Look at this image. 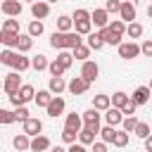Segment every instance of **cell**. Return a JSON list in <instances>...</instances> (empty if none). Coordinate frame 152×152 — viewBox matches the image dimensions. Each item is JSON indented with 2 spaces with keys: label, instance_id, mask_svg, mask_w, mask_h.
I'll return each instance as SVG.
<instances>
[{
  "label": "cell",
  "instance_id": "1",
  "mask_svg": "<svg viewBox=\"0 0 152 152\" xmlns=\"http://www.w3.org/2000/svg\"><path fill=\"white\" fill-rule=\"evenodd\" d=\"M81 43H83V36L78 31H55L50 36V45L55 50H74Z\"/></svg>",
  "mask_w": 152,
  "mask_h": 152
},
{
  "label": "cell",
  "instance_id": "2",
  "mask_svg": "<svg viewBox=\"0 0 152 152\" xmlns=\"http://www.w3.org/2000/svg\"><path fill=\"white\" fill-rule=\"evenodd\" d=\"M71 17H74V31H78L81 36L93 33V19H90V12H88V10L78 7V10H74Z\"/></svg>",
  "mask_w": 152,
  "mask_h": 152
},
{
  "label": "cell",
  "instance_id": "3",
  "mask_svg": "<svg viewBox=\"0 0 152 152\" xmlns=\"http://www.w3.org/2000/svg\"><path fill=\"white\" fill-rule=\"evenodd\" d=\"M7 97H10V102H12L14 107H19V104H26V102L36 100V88H33V86H28V83H24L14 95H7Z\"/></svg>",
  "mask_w": 152,
  "mask_h": 152
},
{
  "label": "cell",
  "instance_id": "4",
  "mask_svg": "<svg viewBox=\"0 0 152 152\" xmlns=\"http://www.w3.org/2000/svg\"><path fill=\"white\" fill-rule=\"evenodd\" d=\"M21 86H24V83H21L19 71H10V74L5 76V81H2V90H5V95H14Z\"/></svg>",
  "mask_w": 152,
  "mask_h": 152
},
{
  "label": "cell",
  "instance_id": "5",
  "mask_svg": "<svg viewBox=\"0 0 152 152\" xmlns=\"http://www.w3.org/2000/svg\"><path fill=\"white\" fill-rule=\"evenodd\" d=\"M138 55H142V50H140V45L135 40H128V43L119 45V57L121 59H135Z\"/></svg>",
  "mask_w": 152,
  "mask_h": 152
},
{
  "label": "cell",
  "instance_id": "6",
  "mask_svg": "<svg viewBox=\"0 0 152 152\" xmlns=\"http://www.w3.org/2000/svg\"><path fill=\"white\" fill-rule=\"evenodd\" d=\"M81 116H83V124H86L88 128H93V131H97V133H100V119L104 116V114H100V109L90 107V109H86Z\"/></svg>",
  "mask_w": 152,
  "mask_h": 152
},
{
  "label": "cell",
  "instance_id": "7",
  "mask_svg": "<svg viewBox=\"0 0 152 152\" xmlns=\"http://www.w3.org/2000/svg\"><path fill=\"white\" fill-rule=\"evenodd\" d=\"M88 88H90V81H86V78L78 74V76H74V78L69 81V88H66V90H69L71 95H86Z\"/></svg>",
  "mask_w": 152,
  "mask_h": 152
},
{
  "label": "cell",
  "instance_id": "8",
  "mask_svg": "<svg viewBox=\"0 0 152 152\" xmlns=\"http://www.w3.org/2000/svg\"><path fill=\"white\" fill-rule=\"evenodd\" d=\"M81 76L86 78V81H95L97 76H100V66H97V62H93V59H86L83 62V66H81Z\"/></svg>",
  "mask_w": 152,
  "mask_h": 152
},
{
  "label": "cell",
  "instance_id": "9",
  "mask_svg": "<svg viewBox=\"0 0 152 152\" xmlns=\"http://www.w3.org/2000/svg\"><path fill=\"white\" fill-rule=\"evenodd\" d=\"M124 119H126L124 109H119V107H114V104L104 112V121H107L109 126H121V124H124Z\"/></svg>",
  "mask_w": 152,
  "mask_h": 152
},
{
  "label": "cell",
  "instance_id": "10",
  "mask_svg": "<svg viewBox=\"0 0 152 152\" xmlns=\"http://www.w3.org/2000/svg\"><path fill=\"white\" fill-rule=\"evenodd\" d=\"M21 131H24L26 135L36 138V135H40V131H43V121H40V119H33V116H28V119L21 124Z\"/></svg>",
  "mask_w": 152,
  "mask_h": 152
},
{
  "label": "cell",
  "instance_id": "11",
  "mask_svg": "<svg viewBox=\"0 0 152 152\" xmlns=\"http://www.w3.org/2000/svg\"><path fill=\"white\" fill-rule=\"evenodd\" d=\"M0 7H2V14H5V17H19L21 10H24L21 0H2Z\"/></svg>",
  "mask_w": 152,
  "mask_h": 152
},
{
  "label": "cell",
  "instance_id": "12",
  "mask_svg": "<svg viewBox=\"0 0 152 152\" xmlns=\"http://www.w3.org/2000/svg\"><path fill=\"white\" fill-rule=\"evenodd\" d=\"M50 14V2L48 0H36L31 2V17L33 19H45Z\"/></svg>",
  "mask_w": 152,
  "mask_h": 152
},
{
  "label": "cell",
  "instance_id": "13",
  "mask_svg": "<svg viewBox=\"0 0 152 152\" xmlns=\"http://www.w3.org/2000/svg\"><path fill=\"white\" fill-rule=\"evenodd\" d=\"M64 107H66V102H64V97H59V95H55L52 97V102L45 107V112H48V116H52V119H57L59 114H64Z\"/></svg>",
  "mask_w": 152,
  "mask_h": 152
},
{
  "label": "cell",
  "instance_id": "14",
  "mask_svg": "<svg viewBox=\"0 0 152 152\" xmlns=\"http://www.w3.org/2000/svg\"><path fill=\"white\" fill-rule=\"evenodd\" d=\"M90 19H93V24H95L97 28H104V26H109V12H107L104 7H97V10H93V12H90Z\"/></svg>",
  "mask_w": 152,
  "mask_h": 152
},
{
  "label": "cell",
  "instance_id": "15",
  "mask_svg": "<svg viewBox=\"0 0 152 152\" xmlns=\"http://www.w3.org/2000/svg\"><path fill=\"white\" fill-rule=\"evenodd\" d=\"M66 88H69V83L64 81V76H50V81H48V90H50L52 95H62Z\"/></svg>",
  "mask_w": 152,
  "mask_h": 152
},
{
  "label": "cell",
  "instance_id": "16",
  "mask_svg": "<svg viewBox=\"0 0 152 152\" xmlns=\"http://www.w3.org/2000/svg\"><path fill=\"white\" fill-rule=\"evenodd\" d=\"M119 17L126 21V24H131V21H135V5L131 2V0H126V2H121V10H119Z\"/></svg>",
  "mask_w": 152,
  "mask_h": 152
},
{
  "label": "cell",
  "instance_id": "17",
  "mask_svg": "<svg viewBox=\"0 0 152 152\" xmlns=\"http://www.w3.org/2000/svg\"><path fill=\"white\" fill-rule=\"evenodd\" d=\"M86 124H83V116L81 114H76V112H71V114H66V119H64V128H71V131H81Z\"/></svg>",
  "mask_w": 152,
  "mask_h": 152
},
{
  "label": "cell",
  "instance_id": "18",
  "mask_svg": "<svg viewBox=\"0 0 152 152\" xmlns=\"http://www.w3.org/2000/svg\"><path fill=\"white\" fill-rule=\"evenodd\" d=\"M12 145H14V150H19V152H28V150H31V135H26V133L21 131L19 135L12 138Z\"/></svg>",
  "mask_w": 152,
  "mask_h": 152
},
{
  "label": "cell",
  "instance_id": "19",
  "mask_svg": "<svg viewBox=\"0 0 152 152\" xmlns=\"http://www.w3.org/2000/svg\"><path fill=\"white\" fill-rule=\"evenodd\" d=\"M100 33H102V38H104V43H107V45H116V48H119V45L124 43V40H121L124 36H119V33H114V31H112L109 26H104V28H100Z\"/></svg>",
  "mask_w": 152,
  "mask_h": 152
},
{
  "label": "cell",
  "instance_id": "20",
  "mask_svg": "<svg viewBox=\"0 0 152 152\" xmlns=\"http://www.w3.org/2000/svg\"><path fill=\"white\" fill-rule=\"evenodd\" d=\"M52 145H50V140H48V135H36V138H31V152H45V150H50Z\"/></svg>",
  "mask_w": 152,
  "mask_h": 152
},
{
  "label": "cell",
  "instance_id": "21",
  "mask_svg": "<svg viewBox=\"0 0 152 152\" xmlns=\"http://www.w3.org/2000/svg\"><path fill=\"white\" fill-rule=\"evenodd\" d=\"M86 43L90 45V50H102V48L107 45L100 31H93V33H88V38H86Z\"/></svg>",
  "mask_w": 152,
  "mask_h": 152
},
{
  "label": "cell",
  "instance_id": "22",
  "mask_svg": "<svg viewBox=\"0 0 152 152\" xmlns=\"http://www.w3.org/2000/svg\"><path fill=\"white\" fill-rule=\"evenodd\" d=\"M150 95H152V90H150V86H138L135 90H133V100L138 102V104H145L147 100H150Z\"/></svg>",
  "mask_w": 152,
  "mask_h": 152
},
{
  "label": "cell",
  "instance_id": "23",
  "mask_svg": "<svg viewBox=\"0 0 152 152\" xmlns=\"http://www.w3.org/2000/svg\"><path fill=\"white\" fill-rule=\"evenodd\" d=\"M0 43H2L5 48H14V50H17L19 33H10V31H2V28H0Z\"/></svg>",
  "mask_w": 152,
  "mask_h": 152
},
{
  "label": "cell",
  "instance_id": "24",
  "mask_svg": "<svg viewBox=\"0 0 152 152\" xmlns=\"http://www.w3.org/2000/svg\"><path fill=\"white\" fill-rule=\"evenodd\" d=\"M93 107L100 112H107L112 107V95H93Z\"/></svg>",
  "mask_w": 152,
  "mask_h": 152
},
{
  "label": "cell",
  "instance_id": "25",
  "mask_svg": "<svg viewBox=\"0 0 152 152\" xmlns=\"http://www.w3.org/2000/svg\"><path fill=\"white\" fill-rule=\"evenodd\" d=\"M95 135H97V131L83 126V128L78 131V142H83V145H93V142H95Z\"/></svg>",
  "mask_w": 152,
  "mask_h": 152
},
{
  "label": "cell",
  "instance_id": "26",
  "mask_svg": "<svg viewBox=\"0 0 152 152\" xmlns=\"http://www.w3.org/2000/svg\"><path fill=\"white\" fill-rule=\"evenodd\" d=\"M17 55H19V50H14V48H5V50L0 52V62H2L5 66H12L14 59H17Z\"/></svg>",
  "mask_w": 152,
  "mask_h": 152
},
{
  "label": "cell",
  "instance_id": "27",
  "mask_svg": "<svg viewBox=\"0 0 152 152\" xmlns=\"http://www.w3.org/2000/svg\"><path fill=\"white\" fill-rule=\"evenodd\" d=\"M31 48H33V36H28V33H19L17 50H19V52H28Z\"/></svg>",
  "mask_w": 152,
  "mask_h": 152
},
{
  "label": "cell",
  "instance_id": "28",
  "mask_svg": "<svg viewBox=\"0 0 152 152\" xmlns=\"http://www.w3.org/2000/svg\"><path fill=\"white\" fill-rule=\"evenodd\" d=\"M12 69L21 74V71L31 69V59H28V57H24V52H19V55H17V59H14V64H12Z\"/></svg>",
  "mask_w": 152,
  "mask_h": 152
},
{
  "label": "cell",
  "instance_id": "29",
  "mask_svg": "<svg viewBox=\"0 0 152 152\" xmlns=\"http://www.w3.org/2000/svg\"><path fill=\"white\" fill-rule=\"evenodd\" d=\"M43 31H45V26H43V19H33V21L28 24V28H26V33H28V36H33V38L43 36Z\"/></svg>",
  "mask_w": 152,
  "mask_h": 152
},
{
  "label": "cell",
  "instance_id": "30",
  "mask_svg": "<svg viewBox=\"0 0 152 152\" xmlns=\"http://www.w3.org/2000/svg\"><path fill=\"white\" fill-rule=\"evenodd\" d=\"M71 52H74V59H81V62H86V59L90 57V45H88V43H86V45L81 43V45H76Z\"/></svg>",
  "mask_w": 152,
  "mask_h": 152
},
{
  "label": "cell",
  "instance_id": "31",
  "mask_svg": "<svg viewBox=\"0 0 152 152\" xmlns=\"http://www.w3.org/2000/svg\"><path fill=\"white\" fill-rule=\"evenodd\" d=\"M48 66H50V62H48L45 55H36V57H31V69H36V71H45Z\"/></svg>",
  "mask_w": 152,
  "mask_h": 152
},
{
  "label": "cell",
  "instance_id": "32",
  "mask_svg": "<svg viewBox=\"0 0 152 152\" xmlns=\"http://www.w3.org/2000/svg\"><path fill=\"white\" fill-rule=\"evenodd\" d=\"M52 97H55V95H52L50 90H38V93H36V100H33V102H36L38 107H48V104L52 102Z\"/></svg>",
  "mask_w": 152,
  "mask_h": 152
},
{
  "label": "cell",
  "instance_id": "33",
  "mask_svg": "<svg viewBox=\"0 0 152 152\" xmlns=\"http://www.w3.org/2000/svg\"><path fill=\"white\" fill-rule=\"evenodd\" d=\"M100 138L107 142V145H114V138H116V128L114 126H104V128H100Z\"/></svg>",
  "mask_w": 152,
  "mask_h": 152
},
{
  "label": "cell",
  "instance_id": "34",
  "mask_svg": "<svg viewBox=\"0 0 152 152\" xmlns=\"http://www.w3.org/2000/svg\"><path fill=\"white\" fill-rule=\"evenodd\" d=\"M142 31H145V28H142V24H138V21H131V24L126 26V36H128V38H133V40H135V38H140V36H142Z\"/></svg>",
  "mask_w": 152,
  "mask_h": 152
},
{
  "label": "cell",
  "instance_id": "35",
  "mask_svg": "<svg viewBox=\"0 0 152 152\" xmlns=\"http://www.w3.org/2000/svg\"><path fill=\"white\" fill-rule=\"evenodd\" d=\"M71 28H74V17H66V14L57 17V31H71Z\"/></svg>",
  "mask_w": 152,
  "mask_h": 152
},
{
  "label": "cell",
  "instance_id": "36",
  "mask_svg": "<svg viewBox=\"0 0 152 152\" xmlns=\"http://www.w3.org/2000/svg\"><path fill=\"white\" fill-rule=\"evenodd\" d=\"M128 100H131V95H126L124 90H116V93L112 95V104H114V107H119V109H124V104H126Z\"/></svg>",
  "mask_w": 152,
  "mask_h": 152
},
{
  "label": "cell",
  "instance_id": "37",
  "mask_svg": "<svg viewBox=\"0 0 152 152\" xmlns=\"http://www.w3.org/2000/svg\"><path fill=\"white\" fill-rule=\"evenodd\" d=\"M48 71H50V76H62V74L66 71V66H64V64H62V62H59V59L55 57V59L50 62V66H48Z\"/></svg>",
  "mask_w": 152,
  "mask_h": 152
},
{
  "label": "cell",
  "instance_id": "38",
  "mask_svg": "<svg viewBox=\"0 0 152 152\" xmlns=\"http://www.w3.org/2000/svg\"><path fill=\"white\" fill-rule=\"evenodd\" d=\"M2 31H10V33H19V19L14 17H7L2 21Z\"/></svg>",
  "mask_w": 152,
  "mask_h": 152
},
{
  "label": "cell",
  "instance_id": "39",
  "mask_svg": "<svg viewBox=\"0 0 152 152\" xmlns=\"http://www.w3.org/2000/svg\"><path fill=\"white\" fill-rule=\"evenodd\" d=\"M126 21L124 19H114V21H109V28L114 31V33H119V36H126Z\"/></svg>",
  "mask_w": 152,
  "mask_h": 152
},
{
  "label": "cell",
  "instance_id": "40",
  "mask_svg": "<svg viewBox=\"0 0 152 152\" xmlns=\"http://www.w3.org/2000/svg\"><path fill=\"white\" fill-rule=\"evenodd\" d=\"M57 59L69 69V66H71V62H74V52H71V50H59V52H57Z\"/></svg>",
  "mask_w": 152,
  "mask_h": 152
},
{
  "label": "cell",
  "instance_id": "41",
  "mask_svg": "<svg viewBox=\"0 0 152 152\" xmlns=\"http://www.w3.org/2000/svg\"><path fill=\"white\" fill-rule=\"evenodd\" d=\"M128 140H131V138H128V131H124V128H121V131H116L114 147H126V145H128Z\"/></svg>",
  "mask_w": 152,
  "mask_h": 152
},
{
  "label": "cell",
  "instance_id": "42",
  "mask_svg": "<svg viewBox=\"0 0 152 152\" xmlns=\"http://www.w3.org/2000/svg\"><path fill=\"white\" fill-rule=\"evenodd\" d=\"M14 121H17L14 112H10V109H0V124H2V126H10V124H14Z\"/></svg>",
  "mask_w": 152,
  "mask_h": 152
},
{
  "label": "cell",
  "instance_id": "43",
  "mask_svg": "<svg viewBox=\"0 0 152 152\" xmlns=\"http://www.w3.org/2000/svg\"><path fill=\"white\" fill-rule=\"evenodd\" d=\"M133 135H138L140 140H145V138H147V135H152V133H150V126H147L145 121H140V124L135 126V131H133Z\"/></svg>",
  "mask_w": 152,
  "mask_h": 152
},
{
  "label": "cell",
  "instance_id": "44",
  "mask_svg": "<svg viewBox=\"0 0 152 152\" xmlns=\"http://www.w3.org/2000/svg\"><path fill=\"white\" fill-rule=\"evenodd\" d=\"M138 124H140V121H138V116H126V119H124V124H121V128H124V131H128V133H133Z\"/></svg>",
  "mask_w": 152,
  "mask_h": 152
},
{
  "label": "cell",
  "instance_id": "45",
  "mask_svg": "<svg viewBox=\"0 0 152 152\" xmlns=\"http://www.w3.org/2000/svg\"><path fill=\"white\" fill-rule=\"evenodd\" d=\"M138 107H140V104H138V102H135V100L131 97V100H128V102L124 104V114H126V116H135V112H138Z\"/></svg>",
  "mask_w": 152,
  "mask_h": 152
},
{
  "label": "cell",
  "instance_id": "46",
  "mask_svg": "<svg viewBox=\"0 0 152 152\" xmlns=\"http://www.w3.org/2000/svg\"><path fill=\"white\" fill-rule=\"evenodd\" d=\"M76 138H78V133H76V131H71V128H64V131H62V140H64L66 145H74V142H76Z\"/></svg>",
  "mask_w": 152,
  "mask_h": 152
},
{
  "label": "cell",
  "instance_id": "47",
  "mask_svg": "<svg viewBox=\"0 0 152 152\" xmlns=\"http://www.w3.org/2000/svg\"><path fill=\"white\" fill-rule=\"evenodd\" d=\"M14 116H17V121H26L28 119V109H26V104H19V107H14Z\"/></svg>",
  "mask_w": 152,
  "mask_h": 152
},
{
  "label": "cell",
  "instance_id": "48",
  "mask_svg": "<svg viewBox=\"0 0 152 152\" xmlns=\"http://www.w3.org/2000/svg\"><path fill=\"white\" fill-rule=\"evenodd\" d=\"M104 10H107L109 14H112V12H119V10H121V0H107V2H104Z\"/></svg>",
  "mask_w": 152,
  "mask_h": 152
},
{
  "label": "cell",
  "instance_id": "49",
  "mask_svg": "<svg viewBox=\"0 0 152 152\" xmlns=\"http://www.w3.org/2000/svg\"><path fill=\"white\" fill-rule=\"evenodd\" d=\"M90 152H107V142H104V140L93 142V145H90Z\"/></svg>",
  "mask_w": 152,
  "mask_h": 152
},
{
  "label": "cell",
  "instance_id": "50",
  "mask_svg": "<svg viewBox=\"0 0 152 152\" xmlns=\"http://www.w3.org/2000/svg\"><path fill=\"white\" fill-rule=\"evenodd\" d=\"M140 50H142L145 57H152V40H145V43L140 45Z\"/></svg>",
  "mask_w": 152,
  "mask_h": 152
},
{
  "label": "cell",
  "instance_id": "51",
  "mask_svg": "<svg viewBox=\"0 0 152 152\" xmlns=\"http://www.w3.org/2000/svg\"><path fill=\"white\" fill-rule=\"evenodd\" d=\"M69 152H88V145H83V142H74V145H69Z\"/></svg>",
  "mask_w": 152,
  "mask_h": 152
},
{
  "label": "cell",
  "instance_id": "52",
  "mask_svg": "<svg viewBox=\"0 0 152 152\" xmlns=\"http://www.w3.org/2000/svg\"><path fill=\"white\" fill-rule=\"evenodd\" d=\"M145 150H147V152H152V135H147V138H145Z\"/></svg>",
  "mask_w": 152,
  "mask_h": 152
},
{
  "label": "cell",
  "instance_id": "53",
  "mask_svg": "<svg viewBox=\"0 0 152 152\" xmlns=\"http://www.w3.org/2000/svg\"><path fill=\"white\" fill-rule=\"evenodd\" d=\"M50 152H69V150H64V147H59V145H55V147H50Z\"/></svg>",
  "mask_w": 152,
  "mask_h": 152
},
{
  "label": "cell",
  "instance_id": "54",
  "mask_svg": "<svg viewBox=\"0 0 152 152\" xmlns=\"http://www.w3.org/2000/svg\"><path fill=\"white\" fill-rule=\"evenodd\" d=\"M147 17H150V19H152V2H150V5H147Z\"/></svg>",
  "mask_w": 152,
  "mask_h": 152
},
{
  "label": "cell",
  "instance_id": "55",
  "mask_svg": "<svg viewBox=\"0 0 152 152\" xmlns=\"http://www.w3.org/2000/svg\"><path fill=\"white\" fill-rule=\"evenodd\" d=\"M147 86H150V90H152V78H150V83H147Z\"/></svg>",
  "mask_w": 152,
  "mask_h": 152
},
{
  "label": "cell",
  "instance_id": "56",
  "mask_svg": "<svg viewBox=\"0 0 152 152\" xmlns=\"http://www.w3.org/2000/svg\"><path fill=\"white\" fill-rule=\"evenodd\" d=\"M48 2H57V0H48Z\"/></svg>",
  "mask_w": 152,
  "mask_h": 152
},
{
  "label": "cell",
  "instance_id": "57",
  "mask_svg": "<svg viewBox=\"0 0 152 152\" xmlns=\"http://www.w3.org/2000/svg\"><path fill=\"white\" fill-rule=\"evenodd\" d=\"M26 2H36V0H26Z\"/></svg>",
  "mask_w": 152,
  "mask_h": 152
},
{
  "label": "cell",
  "instance_id": "58",
  "mask_svg": "<svg viewBox=\"0 0 152 152\" xmlns=\"http://www.w3.org/2000/svg\"><path fill=\"white\" fill-rule=\"evenodd\" d=\"M150 2H152V0H150Z\"/></svg>",
  "mask_w": 152,
  "mask_h": 152
},
{
  "label": "cell",
  "instance_id": "59",
  "mask_svg": "<svg viewBox=\"0 0 152 152\" xmlns=\"http://www.w3.org/2000/svg\"><path fill=\"white\" fill-rule=\"evenodd\" d=\"M28 152H31V150H28Z\"/></svg>",
  "mask_w": 152,
  "mask_h": 152
}]
</instances>
